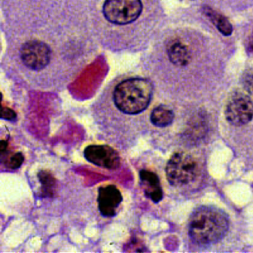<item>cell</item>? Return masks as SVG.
<instances>
[{
	"label": "cell",
	"instance_id": "12",
	"mask_svg": "<svg viewBox=\"0 0 253 253\" xmlns=\"http://www.w3.org/2000/svg\"><path fill=\"white\" fill-rule=\"evenodd\" d=\"M173 112L165 105H160L154 108L151 112V123L157 127H166L174 120Z\"/></svg>",
	"mask_w": 253,
	"mask_h": 253
},
{
	"label": "cell",
	"instance_id": "6",
	"mask_svg": "<svg viewBox=\"0 0 253 253\" xmlns=\"http://www.w3.org/2000/svg\"><path fill=\"white\" fill-rule=\"evenodd\" d=\"M84 157L92 165L116 169L120 166L121 160L119 153L107 145H90L84 150Z\"/></svg>",
	"mask_w": 253,
	"mask_h": 253
},
{
	"label": "cell",
	"instance_id": "2",
	"mask_svg": "<svg viewBox=\"0 0 253 253\" xmlns=\"http://www.w3.org/2000/svg\"><path fill=\"white\" fill-rule=\"evenodd\" d=\"M153 84L149 79L129 76L122 79L113 89V100L122 115L136 116L142 114L150 105Z\"/></svg>",
	"mask_w": 253,
	"mask_h": 253
},
{
	"label": "cell",
	"instance_id": "14",
	"mask_svg": "<svg viewBox=\"0 0 253 253\" xmlns=\"http://www.w3.org/2000/svg\"><path fill=\"white\" fill-rule=\"evenodd\" d=\"M24 161V157L21 152H17L11 157L8 166L11 169H16L21 168Z\"/></svg>",
	"mask_w": 253,
	"mask_h": 253
},
{
	"label": "cell",
	"instance_id": "16",
	"mask_svg": "<svg viewBox=\"0 0 253 253\" xmlns=\"http://www.w3.org/2000/svg\"><path fill=\"white\" fill-rule=\"evenodd\" d=\"M16 113L12 109L9 108L3 107L2 109V113H1V118L5 120L13 121L16 119Z\"/></svg>",
	"mask_w": 253,
	"mask_h": 253
},
{
	"label": "cell",
	"instance_id": "5",
	"mask_svg": "<svg viewBox=\"0 0 253 253\" xmlns=\"http://www.w3.org/2000/svg\"><path fill=\"white\" fill-rule=\"evenodd\" d=\"M226 120L234 126H243L253 118V103L244 93H235L227 103L225 110Z\"/></svg>",
	"mask_w": 253,
	"mask_h": 253
},
{
	"label": "cell",
	"instance_id": "4",
	"mask_svg": "<svg viewBox=\"0 0 253 253\" xmlns=\"http://www.w3.org/2000/svg\"><path fill=\"white\" fill-rule=\"evenodd\" d=\"M199 172L198 162L191 154L176 152L168 161L166 175L174 186H184L195 180Z\"/></svg>",
	"mask_w": 253,
	"mask_h": 253
},
{
	"label": "cell",
	"instance_id": "15",
	"mask_svg": "<svg viewBox=\"0 0 253 253\" xmlns=\"http://www.w3.org/2000/svg\"><path fill=\"white\" fill-rule=\"evenodd\" d=\"M244 87L253 96V71L249 73L244 78Z\"/></svg>",
	"mask_w": 253,
	"mask_h": 253
},
{
	"label": "cell",
	"instance_id": "13",
	"mask_svg": "<svg viewBox=\"0 0 253 253\" xmlns=\"http://www.w3.org/2000/svg\"><path fill=\"white\" fill-rule=\"evenodd\" d=\"M38 178L42 184V195L43 198H51L55 186V179L52 175L47 171L42 170L39 172Z\"/></svg>",
	"mask_w": 253,
	"mask_h": 253
},
{
	"label": "cell",
	"instance_id": "18",
	"mask_svg": "<svg viewBox=\"0 0 253 253\" xmlns=\"http://www.w3.org/2000/svg\"><path fill=\"white\" fill-rule=\"evenodd\" d=\"M248 48L249 51L253 54V34L250 37V40H249Z\"/></svg>",
	"mask_w": 253,
	"mask_h": 253
},
{
	"label": "cell",
	"instance_id": "1",
	"mask_svg": "<svg viewBox=\"0 0 253 253\" xmlns=\"http://www.w3.org/2000/svg\"><path fill=\"white\" fill-rule=\"evenodd\" d=\"M188 236L198 246L213 245L223 239L229 228L228 215L213 206H201L188 221Z\"/></svg>",
	"mask_w": 253,
	"mask_h": 253
},
{
	"label": "cell",
	"instance_id": "17",
	"mask_svg": "<svg viewBox=\"0 0 253 253\" xmlns=\"http://www.w3.org/2000/svg\"><path fill=\"white\" fill-rule=\"evenodd\" d=\"M7 147H8V142L5 140L1 141V142H0V151H1V153L3 154L6 151Z\"/></svg>",
	"mask_w": 253,
	"mask_h": 253
},
{
	"label": "cell",
	"instance_id": "10",
	"mask_svg": "<svg viewBox=\"0 0 253 253\" xmlns=\"http://www.w3.org/2000/svg\"><path fill=\"white\" fill-rule=\"evenodd\" d=\"M208 131V119L204 114L200 113L196 118L193 119L192 123L190 124L186 132L185 136L188 142L195 143L202 140Z\"/></svg>",
	"mask_w": 253,
	"mask_h": 253
},
{
	"label": "cell",
	"instance_id": "7",
	"mask_svg": "<svg viewBox=\"0 0 253 253\" xmlns=\"http://www.w3.org/2000/svg\"><path fill=\"white\" fill-rule=\"evenodd\" d=\"M122 199L120 190L116 185H108L100 187L97 204L101 215L106 218L115 216Z\"/></svg>",
	"mask_w": 253,
	"mask_h": 253
},
{
	"label": "cell",
	"instance_id": "3",
	"mask_svg": "<svg viewBox=\"0 0 253 253\" xmlns=\"http://www.w3.org/2000/svg\"><path fill=\"white\" fill-rule=\"evenodd\" d=\"M142 11V0H105L102 9L105 20L119 27L133 24L140 18Z\"/></svg>",
	"mask_w": 253,
	"mask_h": 253
},
{
	"label": "cell",
	"instance_id": "8",
	"mask_svg": "<svg viewBox=\"0 0 253 253\" xmlns=\"http://www.w3.org/2000/svg\"><path fill=\"white\" fill-rule=\"evenodd\" d=\"M139 179L146 198L152 200L154 203L160 202L163 198V191L160 179L156 174L147 169H141Z\"/></svg>",
	"mask_w": 253,
	"mask_h": 253
},
{
	"label": "cell",
	"instance_id": "9",
	"mask_svg": "<svg viewBox=\"0 0 253 253\" xmlns=\"http://www.w3.org/2000/svg\"><path fill=\"white\" fill-rule=\"evenodd\" d=\"M167 53L169 62L176 67H185L191 60V54L188 47L179 40L169 42Z\"/></svg>",
	"mask_w": 253,
	"mask_h": 253
},
{
	"label": "cell",
	"instance_id": "11",
	"mask_svg": "<svg viewBox=\"0 0 253 253\" xmlns=\"http://www.w3.org/2000/svg\"><path fill=\"white\" fill-rule=\"evenodd\" d=\"M203 12L211 20V22L216 27L222 35L229 37L232 34V25L223 14H220L208 5H204L203 7Z\"/></svg>",
	"mask_w": 253,
	"mask_h": 253
}]
</instances>
